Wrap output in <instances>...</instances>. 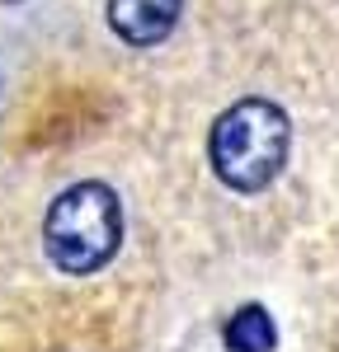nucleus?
Masks as SVG:
<instances>
[{
  "label": "nucleus",
  "mask_w": 339,
  "mask_h": 352,
  "mask_svg": "<svg viewBox=\"0 0 339 352\" xmlns=\"http://www.w3.org/2000/svg\"><path fill=\"white\" fill-rule=\"evenodd\" d=\"M292 122L274 99H240L212 122L207 160L231 192H264L287 164Z\"/></svg>",
  "instance_id": "1"
},
{
  "label": "nucleus",
  "mask_w": 339,
  "mask_h": 352,
  "mask_svg": "<svg viewBox=\"0 0 339 352\" xmlns=\"http://www.w3.org/2000/svg\"><path fill=\"white\" fill-rule=\"evenodd\" d=\"M43 244L48 258L71 277H90L109 263L123 244V207L109 184H71L52 197L43 217Z\"/></svg>",
  "instance_id": "2"
},
{
  "label": "nucleus",
  "mask_w": 339,
  "mask_h": 352,
  "mask_svg": "<svg viewBox=\"0 0 339 352\" xmlns=\"http://www.w3.org/2000/svg\"><path fill=\"white\" fill-rule=\"evenodd\" d=\"M184 0H109V28L127 47H156L179 24Z\"/></svg>",
  "instance_id": "3"
},
{
  "label": "nucleus",
  "mask_w": 339,
  "mask_h": 352,
  "mask_svg": "<svg viewBox=\"0 0 339 352\" xmlns=\"http://www.w3.org/2000/svg\"><path fill=\"white\" fill-rule=\"evenodd\" d=\"M278 343V329H274V315L264 305H240L226 324V348L231 352H274Z\"/></svg>",
  "instance_id": "4"
}]
</instances>
